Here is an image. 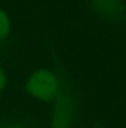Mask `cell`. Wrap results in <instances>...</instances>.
Masks as SVG:
<instances>
[{
	"label": "cell",
	"mask_w": 126,
	"mask_h": 128,
	"mask_svg": "<svg viewBox=\"0 0 126 128\" xmlns=\"http://www.w3.org/2000/svg\"><path fill=\"white\" fill-rule=\"evenodd\" d=\"M26 92L39 102H51L60 92V82L55 72L49 69L34 71L26 82Z\"/></svg>",
	"instance_id": "obj_1"
},
{
	"label": "cell",
	"mask_w": 126,
	"mask_h": 128,
	"mask_svg": "<svg viewBox=\"0 0 126 128\" xmlns=\"http://www.w3.org/2000/svg\"><path fill=\"white\" fill-rule=\"evenodd\" d=\"M76 118V107L68 92L60 90L54 99L49 128H73Z\"/></svg>",
	"instance_id": "obj_2"
},
{
	"label": "cell",
	"mask_w": 126,
	"mask_h": 128,
	"mask_svg": "<svg viewBox=\"0 0 126 128\" xmlns=\"http://www.w3.org/2000/svg\"><path fill=\"white\" fill-rule=\"evenodd\" d=\"M94 14L105 21H116L124 14L123 0H86Z\"/></svg>",
	"instance_id": "obj_3"
},
{
	"label": "cell",
	"mask_w": 126,
	"mask_h": 128,
	"mask_svg": "<svg viewBox=\"0 0 126 128\" xmlns=\"http://www.w3.org/2000/svg\"><path fill=\"white\" fill-rule=\"evenodd\" d=\"M10 32V19L8 14L0 8V41L7 38Z\"/></svg>",
	"instance_id": "obj_4"
},
{
	"label": "cell",
	"mask_w": 126,
	"mask_h": 128,
	"mask_svg": "<svg viewBox=\"0 0 126 128\" xmlns=\"http://www.w3.org/2000/svg\"><path fill=\"white\" fill-rule=\"evenodd\" d=\"M0 128H31L27 122L24 120H7L0 122Z\"/></svg>",
	"instance_id": "obj_5"
},
{
	"label": "cell",
	"mask_w": 126,
	"mask_h": 128,
	"mask_svg": "<svg viewBox=\"0 0 126 128\" xmlns=\"http://www.w3.org/2000/svg\"><path fill=\"white\" fill-rule=\"evenodd\" d=\"M6 85H7V76H6V72L5 70L0 67V94L4 92V89L6 88Z\"/></svg>",
	"instance_id": "obj_6"
}]
</instances>
